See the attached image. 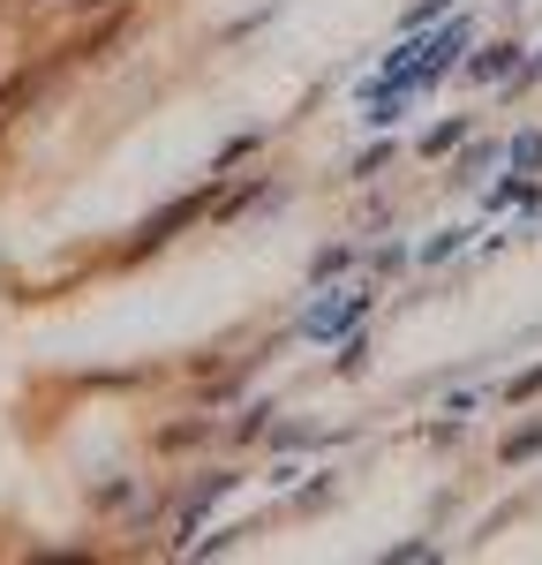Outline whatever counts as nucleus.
Returning a JSON list of instances; mask_svg holds the SVG:
<instances>
[{
    "label": "nucleus",
    "mask_w": 542,
    "mask_h": 565,
    "mask_svg": "<svg viewBox=\"0 0 542 565\" xmlns=\"http://www.w3.org/2000/svg\"><path fill=\"white\" fill-rule=\"evenodd\" d=\"M520 174H542V129H528V136H512V151H505Z\"/></svg>",
    "instance_id": "obj_3"
},
{
    "label": "nucleus",
    "mask_w": 542,
    "mask_h": 565,
    "mask_svg": "<svg viewBox=\"0 0 542 565\" xmlns=\"http://www.w3.org/2000/svg\"><path fill=\"white\" fill-rule=\"evenodd\" d=\"M467 76H475V84H505V76H512V45H490V53H475V61H467Z\"/></svg>",
    "instance_id": "obj_1"
},
{
    "label": "nucleus",
    "mask_w": 542,
    "mask_h": 565,
    "mask_svg": "<svg viewBox=\"0 0 542 565\" xmlns=\"http://www.w3.org/2000/svg\"><path fill=\"white\" fill-rule=\"evenodd\" d=\"M535 452H542V423H528V430L505 437V468H520V460H535Z\"/></svg>",
    "instance_id": "obj_2"
},
{
    "label": "nucleus",
    "mask_w": 542,
    "mask_h": 565,
    "mask_svg": "<svg viewBox=\"0 0 542 565\" xmlns=\"http://www.w3.org/2000/svg\"><path fill=\"white\" fill-rule=\"evenodd\" d=\"M535 392H542V362L528 370V377H512V399H535Z\"/></svg>",
    "instance_id": "obj_4"
}]
</instances>
